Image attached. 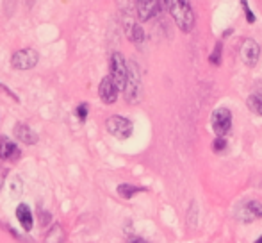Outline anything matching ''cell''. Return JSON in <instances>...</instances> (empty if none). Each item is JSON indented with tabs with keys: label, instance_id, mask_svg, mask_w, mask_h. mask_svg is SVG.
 I'll list each match as a JSON object with an SVG mask.
<instances>
[{
	"label": "cell",
	"instance_id": "cell-1",
	"mask_svg": "<svg viewBox=\"0 0 262 243\" xmlns=\"http://www.w3.org/2000/svg\"><path fill=\"white\" fill-rule=\"evenodd\" d=\"M166 7H168L169 15L173 17L175 23L179 25L182 33H191L195 29V11L189 2H184V0H169L166 2Z\"/></svg>",
	"mask_w": 262,
	"mask_h": 243
},
{
	"label": "cell",
	"instance_id": "cell-2",
	"mask_svg": "<svg viewBox=\"0 0 262 243\" xmlns=\"http://www.w3.org/2000/svg\"><path fill=\"white\" fill-rule=\"evenodd\" d=\"M109 77L115 81V84L118 86V89H125L127 79H129V65H127L125 57L120 52H113L109 61Z\"/></svg>",
	"mask_w": 262,
	"mask_h": 243
},
{
	"label": "cell",
	"instance_id": "cell-3",
	"mask_svg": "<svg viewBox=\"0 0 262 243\" xmlns=\"http://www.w3.org/2000/svg\"><path fill=\"white\" fill-rule=\"evenodd\" d=\"M123 91L129 104H137L141 100V73L136 63H129V79Z\"/></svg>",
	"mask_w": 262,
	"mask_h": 243
},
{
	"label": "cell",
	"instance_id": "cell-4",
	"mask_svg": "<svg viewBox=\"0 0 262 243\" xmlns=\"http://www.w3.org/2000/svg\"><path fill=\"white\" fill-rule=\"evenodd\" d=\"M211 123H213V131L218 138H225L232 129V113L227 107H218L213 111L211 115Z\"/></svg>",
	"mask_w": 262,
	"mask_h": 243
},
{
	"label": "cell",
	"instance_id": "cell-5",
	"mask_svg": "<svg viewBox=\"0 0 262 243\" xmlns=\"http://www.w3.org/2000/svg\"><path fill=\"white\" fill-rule=\"evenodd\" d=\"M105 129L109 131L115 138L118 139H127L132 136V122L127 120L125 116H120V115H115V116H109L107 120H105Z\"/></svg>",
	"mask_w": 262,
	"mask_h": 243
},
{
	"label": "cell",
	"instance_id": "cell-6",
	"mask_svg": "<svg viewBox=\"0 0 262 243\" xmlns=\"http://www.w3.org/2000/svg\"><path fill=\"white\" fill-rule=\"evenodd\" d=\"M235 218L241 224H251L253 220H262V202L248 200L245 204H241L235 211Z\"/></svg>",
	"mask_w": 262,
	"mask_h": 243
},
{
	"label": "cell",
	"instance_id": "cell-7",
	"mask_svg": "<svg viewBox=\"0 0 262 243\" xmlns=\"http://www.w3.org/2000/svg\"><path fill=\"white\" fill-rule=\"evenodd\" d=\"M39 61V55L38 52L34 49H22V50H16L11 57V65L13 68H16V70H31L38 65Z\"/></svg>",
	"mask_w": 262,
	"mask_h": 243
},
{
	"label": "cell",
	"instance_id": "cell-8",
	"mask_svg": "<svg viewBox=\"0 0 262 243\" xmlns=\"http://www.w3.org/2000/svg\"><path fill=\"white\" fill-rule=\"evenodd\" d=\"M137 17L141 22H148L163 13V7H166V2H157V0H141L136 4Z\"/></svg>",
	"mask_w": 262,
	"mask_h": 243
},
{
	"label": "cell",
	"instance_id": "cell-9",
	"mask_svg": "<svg viewBox=\"0 0 262 243\" xmlns=\"http://www.w3.org/2000/svg\"><path fill=\"white\" fill-rule=\"evenodd\" d=\"M239 54L246 67H255L257 63H259V57H261V47H259V43H257L255 39L246 38L241 43Z\"/></svg>",
	"mask_w": 262,
	"mask_h": 243
},
{
	"label": "cell",
	"instance_id": "cell-10",
	"mask_svg": "<svg viewBox=\"0 0 262 243\" xmlns=\"http://www.w3.org/2000/svg\"><path fill=\"white\" fill-rule=\"evenodd\" d=\"M118 86L115 84V81L107 75V77L102 79V83L98 86V95L104 104H115L116 99H118Z\"/></svg>",
	"mask_w": 262,
	"mask_h": 243
},
{
	"label": "cell",
	"instance_id": "cell-11",
	"mask_svg": "<svg viewBox=\"0 0 262 243\" xmlns=\"http://www.w3.org/2000/svg\"><path fill=\"white\" fill-rule=\"evenodd\" d=\"M22 156V150L15 141L7 138V136H0V157L4 161H18Z\"/></svg>",
	"mask_w": 262,
	"mask_h": 243
},
{
	"label": "cell",
	"instance_id": "cell-12",
	"mask_svg": "<svg viewBox=\"0 0 262 243\" xmlns=\"http://www.w3.org/2000/svg\"><path fill=\"white\" fill-rule=\"evenodd\" d=\"M15 138H18L25 145H34V143H38L39 136L29 127L27 123H18L16 127H15Z\"/></svg>",
	"mask_w": 262,
	"mask_h": 243
},
{
	"label": "cell",
	"instance_id": "cell-13",
	"mask_svg": "<svg viewBox=\"0 0 262 243\" xmlns=\"http://www.w3.org/2000/svg\"><path fill=\"white\" fill-rule=\"evenodd\" d=\"M16 220L20 222V226L25 229V231H31L33 229V224H34V218H33V211L29 209L27 204H20L16 209Z\"/></svg>",
	"mask_w": 262,
	"mask_h": 243
},
{
	"label": "cell",
	"instance_id": "cell-14",
	"mask_svg": "<svg viewBox=\"0 0 262 243\" xmlns=\"http://www.w3.org/2000/svg\"><path fill=\"white\" fill-rule=\"evenodd\" d=\"M125 31H127V36H129V39L131 41H134V43H141L143 38H145V33H143V29L137 25V23H134V20H129L125 25Z\"/></svg>",
	"mask_w": 262,
	"mask_h": 243
},
{
	"label": "cell",
	"instance_id": "cell-15",
	"mask_svg": "<svg viewBox=\"0 0 262 243\" xmlns=\"http://www.w3.org/2000/svg\"><path fill=\"white\" fill-rule=\"evenodd\" d=\"M145 191V188H139V186H134V184H120L118 186V195L123 197V199H132L136 193H141Z\"/></svg>",
	"mask_w": 262,
	"mask_h": 243
},
{
	"label": "cell",
	"instance_id": "cell-16",
	"mask_svg": "<svg viewBox=\"0 0 262 243\" xmlns=\"http://www.w3.org/2000/svg\"><path fill=\"white\" fill-rule=\"evenodd\" d=\"M248 107H250L255 115H259V116H262V93H253V95H250L248 97Z\"/></svg>",
	"mask_w": 262,
	"mask_h": 243
},
{
	"label": "cell",
	"instance_id": "cell-17",
	"mask_svg": "<svg viewBox=\"0 0 262 243\" xmlns=\"http://www.w3.org/2000/svg\"><path fill=\"white\" fill-rule=\"evenodd\" d=\"M63 240H65V232H63L59 224H55L52 227V231L47 234V243H63Z\"/></svg>",
	"mask_w": 262,
	"mask_h": 243
},
{
	"label": "cell",
	"instance_id": "cell-18",
	"mask_svg": "<svg viewBox=\"0 0 262 243\" xmlns=\"http://www.w3.org/2000/svg\"><path fill=\"white\" fill-rule=\"evenodd\" d=\"M221 50H223V45L221 43L214 45L213 54L209 57V63H211V65H214V67H219V65H221Z\"/></svg>",
	"mask_w": 262,
	"mask_h": 243
},
{
	"label": "cell",
	"instance_id": "cell-19",
	"mask_svg": "<svg viewBox=\"0 0 262 243\" xmlns=\"http://www.w3.org/2000/svg\"><path fill=\"white\" fill-rule=\"evenodd\" d=\"M9 191H11V195L15 197V199H18L20 195H22V181L18 179V177H15L11 181V186H9Z\"/></svg>",
	"mask_w": 262,
	"mask_h": 243
},
{
	"label": "cell",
	"instance_id": "cell-20",
	"mask_svg": "<svg viewBox=\"0 0 262 243\" xmlns=\"http://www.w3.org/2000/svg\"><path fill=\"white\" fill-rule=\"evenodd\" d=\"M227 147H229V143H227V139L225 138H216L213 143V150L214 152H225L227 150Z\"/></svg>",
	"mask_w": 262,
	"mask_h": 243
},
{
	"label": "cell",
	"instance_id": "cell-21",
	"mask_svg": "<svg viewBox=\"0 0 262 243\" xmlns=\"http://www.w3.org/2000/svg\"><path fill=\"white\" fill-rule=\"evenodd\" d=\"M241 6L245 7V15H246L248 23H255V15H253V11L250 9V4H248V2H241Z\"/></svg>",
	"mask_w": 262,
	"mask_h": 243
},
{
	"label": "cell",
	"instance_id": "cell-22",
	"mask_svg": "<svg viewBox=\"0 0 262 243\" xmlns=\"http://www.w3.org/2000/svg\"><path fill=\"white\" fill-rule=\"evenodd\" d=\"M87 107L89 105L87 104H81V105H77V116H79V120L81 122H86V118H87Z\"/></svg>",
	"mask_w": 262,
	"mask_h": 243
},
{
	"label": "cell",
	"instance_id": "cell-23",
	"mask_svg": "<svg viewBox=\"0 0 262 243\" xmlns=\"http://www.w3.org/2000/svg\"><path fill=\"white\" fill-rule=\"evenodd\" d=\"M127 243H148L147 240H143L141 236H134V234H131V236H127Z\"/></svg>",
	"mask_w": 262,
	"mask_h": 243
},
{
	"label": "cell",
	"instance_id": "cell-24",
	"mask_svg": "<svg viewBox=\"0 0 262 243\" xmlns=\"http://www.w3.org/2000/svg\"><path fill=\"white\" fill-rule=\"evenodd\" d=\"M7 177V168L6 166L0 165V190H2V186H4V181H6Z\"/></svg>",
	"mask_w": 262,
	"mask_h": 243
},
{
	"label": "cell",
	"instance_id": "cell-25",
	"mask_svg": "<svg viewBox=\"0 0 262 243\" xmlns=\"http://www.w3.org/2000/svg\"><path fill=\"white\" fill-rule=\"evenodd\" d=\"M255 243H262V236L259 238V240H255Z\"/></svg>",
	"mask_w": 262,
	"mask_h": 243
}]
</instances>
